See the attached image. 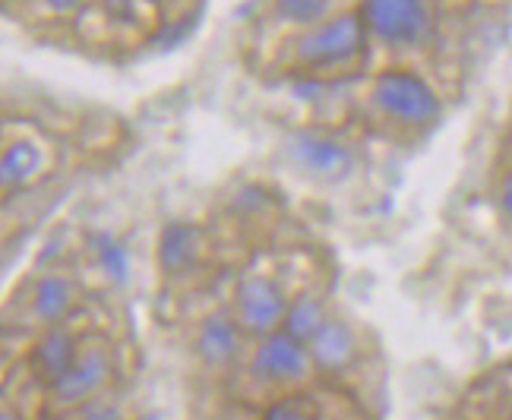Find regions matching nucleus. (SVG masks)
Segmentation results:
<instances>
[{"mask_svg":"<svg viewBox=\"0 0 512 420\" xmlns=\"http://www.w3.org/2000/svg\"><path fill=\"white\" fill-rule=\"evenodd\" d=\"M367 114L377 130L402 143H421L443 124V98L430 79L408 67L389 64L367 79Z\"/></svg>","mask_w":512,"mask_h":420,"instance_id":"obj_1","label":"nucleus"},{"mask_svg":"<svg viewBox=\"0 0 512 420\" xmlns=\"http://www.w3.org/2000/svg\"><path fill=\"white\" fill-rule=\"evenodd\" d=\"M285 51L291 73L342 83V79L358 76L367 67L373 45L358 10L348 7L317 26L291 32Z\"/></svg>","mask_w":512,"mask_h":420,"instance_id":"obj_2","label":"nucleus"},{"mask_svg":"<svg viewBox=\"0 0 512 420\" xmlns=\"http://www.w3.org/2000/svg\"><path fill=\"white\" fill-rule=\"evenodd\" d=\"M373 48L389 54H421L440 32L437 0H358L354 4Z\"/></svg>","mask_w":512,"mask_h":420,"instance_id":"obj_3","label":"nucleus"},{"mask_svg":"<svg viewBox=\"0 0 512 420\" xmlns=\"http://www.w3.org/2000/svg\"><path fill=\"white\" fill-rule=\"evenodd\" d=\"M285 155L291 171L313 184H345L361 168V152L348 136L329 127H298L285 136Z\"/></svg>","mask_w":512,"mask_h":420,"instance_id":"obj_4","label":"nucleus"},{"mask_svg":"<svg viewBox=\"0 0 512 420\" xmlns=\"http://www.w3.org/2000/svg\"><path fill=\"white\" fill-rule=\"evenodd\" d=\"M247 376L253 379L260 389H269L272 395H285V392H298L304 389L317 370H313V360L304 342H298L288 332H272L256 338L247 348Z\"/></svg>","mask_w":512,"mask_h":420,"instance_id":"obj_5","label":"nucleus"},{"mask_svg":"<svg viewBox=\"0 0 512 420\" xmlns=\"http://www.w3.org/2000/svg\"><path fill=\"white\" fill-rule=\"evenodd\" d=\"M291 304L288 288L269 272H244L231 291V313L250 342L279 332Z\"/></svg>","mask_w":512,"mask_h":420,"instance_id":"obj_6","label":"nucleus"},{"mask_svg":"<svg viewBox=\"0 0 512 420\" xmlns=\"http://www.w3.org/2000/svg\"><path fill=\"white\" fill-rule=\"evenodd\" d=\"M117 379V351L105 338H83V351L67 370L61 383L48 389V398L57 411H76L98 395H108Z\"/></svg>","mask_w":512,"mask_h":420,"instance_id":"obj_7","label":"nucleus"},{"mask_svg":"<svg viewBox=\"0 0 512 420\" xmlns=\"http://www.w3.org/2000/svg\"><path fill=\"white\" fill-rule=\"evenodd\" d=\"M80 300H83V288L70 272L45 269L26 288V316L38 332L67 326L76 307H80Z\"/></svg>","mask_w":512,"mask_h":420,"instance_id":"obj_8","label":"nucleus"},{"mask_svg":"<svg viewBox=\"0 0 512 420\" xmlns=\"http://www.w3.org/2000/svg\"><path fill=\"white\" fill-rule=\"evenodd\" d=\"M54 171V146L38 133L13 136L0 146V196L32 190Z\"/></svg>","mask_w":512,"mask_h":420,"instance_id":"obj_9","label":"nucleus"},{"mask_svg":"<svg viewBox=\"0 0 512 420\" xmlns=\"http://www.w3.org/2000/svg\"><path fill=\"white\" fill-rule=\"evenodd\" d=\"M247 348L250 338L244 335L231 310H212L193 329V354L212 373L234 370L244 360Z\"/></svg>","mask_w":512,"mask_h":420,"instance_id":"obj_10","label":"nucleus"},{"mask_svg":"<svg viewBox=\"0 0 512 420\" xmlns=\"http://www.w3.org/2000/svg\"><path fill=\"white\" fill-rule=\"evenodd\" d=\"M307 351H310L317 376L320 373L323 376H345L361 364L364 342H361V332L354 329L351 319L332 313L320 326V332L307 342Z\"/></svg>","mask_w":512,"mask_h":420,"instance_id":"obj_11","label":"nucleus"},{"mask_svg":"<svg viewBox=\"0 0 512 420\" xmlns=\"http://www.w3.org/2000/svg\"><path fill=\"white\" fill-rule=\"evenodd\" d=\"M83 351V338L76 335L70 326H54V329H42L35 335V342L29 348V370L38 379V386L45 392L61 383L67 376V370L76 364V357Z\"/></svg>","mask_w":512,"mask_h":420,"instance_id":"obj_12","label":"nucleus"},{"mask_svg":"<svg viewBox=\"0 0 512 420\" xmlns=\"http://www.w3.org/2000/svg\"><path fill=\"white\" fill-rule=\"evenodd\" d=\"M203 253H206V237L196 225H190V222L165 225V231L159 237V266L165 275L177 278V275L193 272L203 263Z\"/></svg>","mask_w":512,"mask_h":420,"instance_id":"obj_13","label":"nucleus"},{"mask_svg":"<svg viewBox=\"0 0 512 420\" xmlns=\"http://www.w3.org/2000/svg\"><path fill=\"white\" fill-rule=\"evenodd\" d=\"M332 316L329 310V300L323 291H313V288H304L298 294H291V304H288V313H285V323H282V332L294 335L298 342H310L313 335L320 332V326Z\"/></svg>","mask_w":512,"mask_h":420,"instance_id":"obj_14","label":"nucleus"},{"mask_svg":"<svg viewBox=\"0 0 512 420\" xmlns=\"http://www.w3.org/2000/svg\"><path fill=\"white\" fill-rule=\"evenodd\" d=\"M86 250L92 256L95 269L102 272L108 282L124 285L130 278V250L124 247L121 237H114L111 231H92L86 237Z\"/></svg>","mask_w":512,"mask_h":420,"instance_id":"obj_15","label":"nucleus"},{"mask_svg":"<svg viewBox=\"0 0 512 420\" xmlns=\"http://www.w3.org/2000/svg\"><path fill=\"white\" fill-rule=\"evenodd\" d=\"M339 10H345L339 0H272V19L288 26L291 32L317 26Z\"/></svg>","mask_w":512,"mask_h":420,"instance_id":"obj_16","label":"nucleus"},{"mask_svg":"<svg viewBox=\"0 0 512 420\" xmlns=\"http://www.w3.org/2000/svg\"><path fill=\"white\" fill-rule=\"evenodd\" d=\"M260 420H323L320 402L307 389L272 395L260 411Z\"/></svg>","mask_w":512,"mask_h":420,"instance_id":"obj_17","label":"nucleus"},{"mask_svg":"<svg viewBox=\"0 0 512 420\" xmlns=\"http://www.w3.org/2000/svg\"><path fill=\"white\" fill-rule=\"evenodd\" d=\"M98 7L121 26H146L155 16V0H98Z\"/></svg>","mask_w":512,"mask_h":420,"instance_id":"obj_18","label":"nucleus"},{"mask_svg":"<svg viewBox=\"0 0 512 420\" xmlns=\"http://www.w3.org/2000/svg\"><path fill=\"white\" fill-rule=\"evenodd\" d=\"M67 414H73V420H127V414L121 411V405H117V398L111 392L98 395V398H92V402H86L83 408L67 411Z\"/></svg>","mask_w":512,"mask_h":420,"instance_id":"obj_19","label":"nucleus"},{"mask_svg":"<svg viewBox=\"0 0 512 420\" xmlns=\"http://www.w3.org/2000/svg\"><path fill=\"white\" fill-rule=\"evenodd\" d=\"M494 206L506 225H512V158L494 177Z\"/></svg>","mask_w":512,"mask_h":420,"instance_id":"obj_20","label":"nucleus"},{"mask_svg":"<svg viewBox=\"0 0 512 420\" xmlns=\"http://www.w3.org/2000/svg\"><path fill=\"white\" fill-rule=\"evenodd\" d=\"M86 4H92V0H38V7H42V13H45V16H54V19L76 16Z\"/></svg>","mask_w":512,"mask_h":420,"instance_id":"obj_21","label":"nucleus"},{"mask_svg":"<svg viewBox=\"0 0 512 420\" xmlns=\"http://www.w3.org/2000/svg\"><path fill=\"white\" fill-rule=\"evenodd\" d=\"M494 420H512V395H509V398H503V405L497 408Z\"/></svg>","mask_w":512,"mask_h":420,"instance_id":"obj_22","label":"nucleus"},{"mask_svg":"<svg viewBox=\"0 0 512 420\" xmlns=\"http://www.w3.org/2000/svg\"><path fill=\"white\" fill-rule=\"evenodd\" d=\"M0 420H23V417H19V411H13L10 405H0Z\"/></svg>","mask_w":512,"mask_h":420,"instance_id":"obj_23","label":"nucleus"},{"mask_svg":"<svg viewBox=\"0 0 512 420\" xmlns=\"http://www.w3.org/2000/svg\"><path fill=\"white\" fill-rule=\"evenodd\" d=\"M48 420H73V414H67V411H61V414H51Z\"/></svg>","mask_w":512,"mask_h":420,"instance_id":"obj_24","label":"nucleus"},{"mask_svg":"<svg viewBox=\"0 0 512 420\" xmlns=\"http://www.w3.org/2000/svg\"><path fill=\"white\" fill-rule=\"evenodd\" d=\"M329 420H339V417H329Z\"/></svg>","mask_w":512,"mask_h":420,"instance_id":"obj_25","label":"nucleus"}]
</instances>
